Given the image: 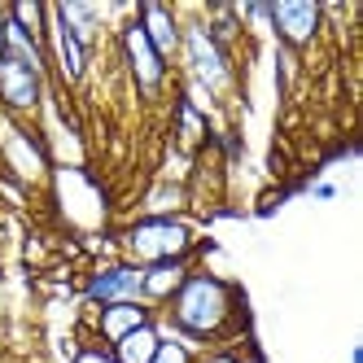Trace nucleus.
I'll return each instance as SVG.
<instances>
[{
  "label": "nucleus",
  "instance_id": "1",
  "mask_svg": "<svg viewBox=\"0 0 363 363\" xmlns=\"http://www.w3.org/2000/svg\"><path fill=\"white\" fill-rule=\"evenodd\" d=\"M158 320L201 350H211L219 342L228 346L237 333H245V294L228 276L193 263L175 298L158 311Z\"/></svg>",
  "mask_w": 363,
  "mask_h": 363
},
{
  "label": "nucleus",
  "instance_id": "2",
  "mask_svg": "<svg viewBox=\"0 0 363 363\" xmlns=\"http://www.w3.org/2000/svg\"><path fill=\"white\" fill-rule=\"evenodd\" d=\"M179 66H184V84L201 88L215 106L237 92V57L215 44V35L201 22V9H179Z\"/></svg>",
  "mask_w": 363,
  "mask_h": 363
},
{
  "label": "nucleus",
  "instance_id": "3",
  "mask_svg": "<svg viewBox=\"0 0 363 363\" xmlns=\"http://www.w3.org/2000/svg\"><path fill=\"white\" fill-rule=\"evenodd\" d=\"M118 258L132 267H153V263H175V258H197V223L189 215H140L127 228H118Z\"/></svg>",
  "mask_w": 363,
  "mask_h": 363
},
{
  "label": "nucleus",
  "instance_id": "4",
  "mask_svg": "<svg viewBox=\"0 0 363 363\" xmlns=\"http://www.w3.org/2000/svg\"><path fill=\"white\" fill-rule=\"evenodd\" d=\"M114 44H118V62H123V70H127V79H132V88H136L145 101H158V96L171 88V66L158 57V48L145 40V31L136 27L132 13L118 22Z\"/></svg>",
  "mask_w": 363,
  "mask_h": 363
},
{
  "label": "nucleus",
  "instance_id": "5",
  "mask_svg": "<svg viewBox=\"0 0 363 363\" xmlns=\"http://www.w3.org/2000/svg\"><path fill=\"white\" fill-rule=\"evenodd\" d=\"M267 31L276 35L280 48H289V53L298 57V53H306V48L320 40V31H324V5H315V0H272Z\"/></svg>",
  "mask_w": 363,
  "mask_h": 363
},
{
  "label": "nucleus",
  "instance_id": "6",
  "mask_svg": "<svg viewBox=\"0 0 363 363\" xmlns=\"http://www.w3.org/2000/svg\"><path fill=\"white\" fill-rule=\"evenodd\" d=\"M44 96H48V79L40 70L22 66L18 57H0V114L5 118H35L44 110Z\"/></svg>",
  "mask_w": 363,
  "mask_h": 363
},
{
  "label": "nucleus",
  "instance_id": "7",
  "mask_svg": "<svg viewBox=\"0 0 363 363\" xmlns=\"http://www.w3.org/2000/svg\"><path fill=\"white\" fill-rule=\"evenodd\" d=\"M44 53H48V66L57 70L62 88H84V84H88V70H92V53H96V48H88L74 31H66V22L53 13V5H48Z\"/></svg>",
  "mask_w": 363,
  "mask_h": 363
},
{
  "label": "nucleus",
  "instance_id": "8",
  "mask_svg": "<svg viewBox=\"0 0 363 363\" xmlns=\"http://www.w3.org/2000/svg\"><path fill=\"white\" fill-rule=\"evenodd\" d=\"M0 149H5V167L18 184H35V179L48 175V153L27 123L0 118Z\"/></svg>",
  "mask_w": 363,
  "mask_h": 363
},
{
  "label": "nucleus",
  "instance_id": "9",
  "mask_svg": "<svg viewBox=\"0 0 363 363\" xmlns=\"http://www.w3.org/2000/svg\"><path fill=\"white\" fill-rule=\"evenodd\" d=\"M79 298L96 311V306H114V302H140V267L123 263V258H110L84 276Z\"/></svg>",
  "mask_w": 363,
  "mask_h": 363
},
{
  "label": "nucleus",
  "instance_id": "10",
  "mask_svg": "<svg viewBox=\"0 0 363 363\" xmlns=\"http://www.w3.org/2000/svg\"><path fill=\"white\" fill-rule=\"evenodd\" d=\"M136 27L145 31V40L158 48V57L167 66L179 62V9L175 5H162V0H140V5L132 9Z\"/></svg>",
  "mask_w": 363,
  "mask_h": 363
},
{
  "label": "nucleus",
  "instance_id": "11",
  "mask_svg": "<svg viewBox=\"0 0 363 363\" xmlns=\"http://www.w3.org/2000/svg\"><path fill=\"white\" fill-rule=\"evenodd\" d=\"M153 320V311L145 306V302H114V306H96L92 311V342H101V346H118L127 333H136V328H145Z\"/></svg>",
  "mask_w": 363,
  "mask_h": 363
},
{
  "label": "nucleus",
  "instance_id": "12",
  "mask_svg": "<svg viewBox=\"0 0 363 363\" xmlns=\"http://www.w3.org/2000/svg\"><path fill=\"white\" fill-rule=\"evenodd\" d=\"M197 258H175V263H153V267H140V302L158 315V311L175 298V289L184 284V276L193 272Z\"/></svg>",
  "mask_w": 363,
  "mask_h": 363
},
{
  "label": "nucleus",
  "instance_id": "13",
  "mask_svg": "<svg viewBox=\"0 0 363 363\" xmlns=\"http://www.w3.org/2000/svg\"><path fill=\"white\" fill-rule=\"evenodd\" d=\"M206 140H215V123L179 92L175 96V145L184 153H197V149H206Z\"/></svg>",
  "mask_w": 363,
  "mask_h": 363
},
{
  "label": "nucleus",
  "instance_id": "14",
  "mask_svg": "<svg viewBox=\"0 0 363 363\" xmlns=\"http://www.w3.org/2000/svg\"><path fill=\"white\" fill-rule=\"evenodd\" d=\"M53 13L66 22V31H74L88 48L101 44V31H106V9H96L92 0H57Z\"/></svg>",
  "mask_w": 363,
  "mask_h": 363
},
{
  "label": "nucleus",
  "instance_id": "15",
  "mask_svg": "<svg viewBox=\"0 0 363 363\" xmlns=\"http://www.w3.org/2000/svg\"><path fill=\"white\" fill-rule=\"evenodd\" d=\"M158 342H162V333H158V324H145V328H136V333H127L118 346H110L114 350V359L118 363H149L153 359V350H158Z\"/></svg>",
  "mask_w": 363,
  "mask_h": 363
},
{
  "label": "nucleus",
  "instance_id": "16",
  "mask_svg": "<svg viewBox=\"0 0 363 363\" xmlns=\"http://www.w3.org/2000/svg\"><path fill=\"white\" fill-rule=\"evenodd\" d=\"M153 324H158V333H162V342H158V350H153V359L149 363H201V346H193V342H184L179 333H171L158 315H153Z\"/></svg>",
  "mask_w": 363,
  "mask_h": 363
},
{
  "label": "nucleus",
  "instance_id": "17",
  "mask_svg": "<svg viewBox=\"0 0 363 363\" xmlns=\"http://www.w3.org/2000/svg\"><path fill=\"white\" fill-rule=\"evenodd\" d=\"M5 18L18 22L31 40L44 44V35H48V5L44 0H13V5H5Z\"/></svg>",
  "mask_w": 363,
  "mask_h": 363
},
{
  "label": "nucleus",
  "instance_id": "18",
  "mask_svg": "<svg viewBox=\"0 0 363 363\" xmlns=\"http://www.w3.org/2000/svg\"><path fill=\"white\" fill-rule=\"evenodd\" d=\"M184 201H189V193H184L179 179H158V184L145 193V215H179Z\"/></svg>",
  "mask_w": 363,
  "mask_h": 363
},
{
  "label": "nucleus",
  "instance_id": "19",
  "mask_svg": "<svg viewBox=\"0 0 363 363\" xmlns=\"http://www.w3.org/2000/svg\"><path fill=\"white\" fill-rule=\"evenodd\" d=\"M74 363H118V359H114L110 346H101V342H92V337H88V342L74 346Z\"/></svg>",
  "mask_w": 363,
  "mask_h": 363
},
{
  "label": "nucleus",
  "instance_id": "20",
  "mask_svg": "<svg viewBox=\"0 0 363 363\" xmlns=\"http://www.w3.org/2000/svg\"><path fill=\"white\" fill-rule=\"evenodd\" d=\"M306 193L315 197V201H337V197H342V189H337V184H328V179H320V184H311Z\"/></svg>",
  "mask_w": 363,
  "mask_h": 363
},
{
  "label": "nucleus",
  "instance_id": "21",
  "mask_svg": "<svg viewBox=\"0 0 363 363\" xmlns=\"http://www.w3.org/2000/svg\"><path fill=\"white\" fill-rule=\"evenodd\" d=\"M0 57H5V5H0Z\"/></svg>",
  "mask_w": 363,
  "mask_h": 363
},
{
  "label": "nucleus",
  "instance_id": "22",
  "mask_svg": "<svg viewBox=\"0 0 363 363\" xmlns=\"http://www.w3.org/2000/svg\"><path fill=\"white\" fill-rule=\"evenodd\" d=\"M350 363H363V346H354V350H350Z\"/></svg>",
  "mask_w": 363,
  "mask_h": 363
}]
</instances>
